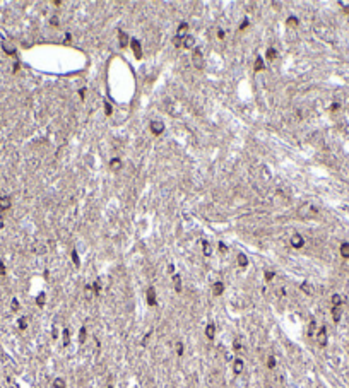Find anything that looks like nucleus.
<instances>
[{"label": "nucleus", "mask_w": 349, "mask_h": 388, "mask_svg": "<svg viewBox=\"0 0 349 388\" xmlns=\"http://www.w3.org/2000/svg\"><path fill=\"white\" fill-rule=\"evenodd\" d=\"M192 63L197 68L204 67V55H202V50H200V48H195V50H193V53H192Z\"/></svg>", "instance_id": "obj_1"}, {"label": "nucleus", "mask_w": 349, "mask_h": 388, "mask_svg": "<svg viewBox=\"0 0 349 388\" xmlns=\"http://www.w3.org/2000/svg\"><path fill=\"white\" fill-rule=\"evenodd\" d=\"M327 340H328V335H327V328L325 327H320L318 332H317V342L320 347H325L327 345Z\"/></svg>", "instance_id": "obj_2"}, {"label": "nucleus", "mask_w": 349, "mask_h": 388, "mask_svg": "<svg viewBox=\"0 0 349 388\" xmlns=\"http://www.w3.org/2000/svg\"><path fill=\"white\" fill-rule=\"evenodd\" d=\"M151 132H152L154 135H161L164 132V123L159 122V120H152V122H151Z\"/></svg>", "instance_id": "obj_3"}, {"label": "nucleus", "mask_w": 349, "mask_h": 388, "mask_svg": "<svg viewBox=\"0 0 349 388\" xmlns=\"http://www.w3.org/2000/svg\"><path fill=\"white\" fill-rule=\"evenodd\" d=\"M130 48H132V51H134V55H135L137 60H140V58H142V48H140L139 40H132V41H130Z\"/></svg>", "instance_id": "obj_4"}, {"label": "nucleus", "mask_w": 349, "mask_h": 388, "mask_svg": "<svg viewBox=\"0 0 349 388\" xmlns=\"http://www.w3.org/2000/svg\"><path fill=\"white\" fill-rule=\"evenodd\" d=\"M188 34V22H181L180 26H178V29H176V34H175V38H178V40H181L183 41V38Z\"/></svg>", "instance_id": "obj_5"}, {"label": "nucleus", "mask_w": 349, "mask_h": 388, "mask_svg": "<svg viewBox=\"0 0 349 388\" xmlns=\"http://www.w3.org/2000/svg\"><path fill=\"white\" fill-rule=\"evenodd\" d=\"M145 299H147V304H149V306H156V304H157L154 287H149V289H147V293H145Z\"/></svg>", "instance_id": "obj_6"}, {"label": "nucleus", "mask_w": 349, "mask_h": 388, "mask_svg": "<svg viewBox=\"0 0 349 388\" xmlns=\"http://www.w3.org/2000/svg\"><path fill=\"white\" fill-rule=\"evenodd\" d=\"M305 245V238L301 236V234H293L291 236V246L293 248H303Z\"/></svg>", "instance_id": "obj_7"}, {"label": "nucleus", "mask_w": 349, "mask_h": 388, "mask_svg": "<svg viewBox=\"0 0 349 388\" xmlns=\"http://www.w3.org/2000/svg\"><path fill=\"white\" fill-rule=\"evenodd\" d=\"M243 368H245L243 359H234V361H233V371H234V375H241V373H243Z\"/></svg>", "instance_id": "obj_8"}, {"label": "nucleus", "mask_w": 349, "mask_h": 388, "mask_svg": "<svg viewBox=\"0 0 349 388\" xmlns=\"http://www.w3.org/2000/svg\"><path fill=\"white\" fill-rule=\"evenodd\" d=\"M183 48H187V50H192V48L195 46V38L193 36H190V34H187L183 38V45H181Z\"/></svg>", "instance_id": "obj_9"}, {"label": "nucleus", "mask_w": 349, "mask_h": 388, "mask_svg": "<svg viewBox=\"0 0 349 388\" xmlns=\"http://www.w3.org/2000/svg\"><path fill=\"white\" fill-rule=\"evenodd\" d=\"M341 316H342V306H332V320L335 323H339Z\"/></svg>", "instance_id": "obj_10"}, {"label": "nucleus", "mask_w": 349, "mask_h": 388, "mask_svg": "<svg viewBox=\"0 0 349 388\" xmlns=\"http://www.w3.org/2000/svg\"><path fill=\"white\" fill-rule=\"evenodd\" d=\"M109 169L111 171H120L122 169V159L120 157H113L109 161Z\"/></svg>", "instance_id": "obj_11"}, {"label": "nucleus", "mask_w": 349, "mask_h": 388, "mask_svg": "<svg viewBox=\"0 0 349 388\" xmlns=\"http://www.w3.org/2000/svg\"><path fill=\"white\" fill-rule=\"evenodd\" d=\"M205 337L209 339V340H212L214 337H216V325L214 323H209L207 327H205Z\"/></svg>", "instance_id": "obj_12"}, {"label": "nucleus", "mask_w": 349, "mask_h": 388, "mask_svg": "<svg viewBox=\"0 0 349 388\" xmlns=\"http://www.w3.org/2000/svg\"><path fill=\"white\" fill-rule=\"evenodd\" d=\"M339 253H341L342 258H349V243H348V241L341 243V246H339Z\"/></svg>", "instance_id": "obj_13"}, {"label": "nucleus", "mask_w": 349, "mask_h": 388, "mask_svg": "<svg viewBox=\"0 0 349 388\" xmlns=\"http://www.w3.org/2000/svg\"><path fill=\"white\" fill-rule=\"evenodd\" d=\"M173 286H175L176 293H181V277H180V274H173Z\"/></svg>", "instance_id": "obj_14"}, {"label": "nucleus", "mask_w": 349, "mask_h": 388, "mask_svg": "<svg viewBox=\"0 0 349 388\" xmlns=\"http://www.w3.org/2000/svg\"><path fill=\"white\" fill-rule=\"evenodd\" d=\"M212 293H214V296H221V294L224 293V284L217 280V282L212 286Z\"/></svg>", "instance_id": "obj_15"}, {"label": "nucleus", "mask_w": 349, "mask_h": 388, "mask_svg": "<svg viewBox=\"0 0 349 388\" xmlns=\"http://www.w3.org/2000/svg\"><path fill=\"white\" fill-rule=\"evenodd\" d=\"M330 303H332V306H342V303H344V298H342L341 294H332V298H330Z\"/></svg>", "instance_id": "obj_16"}, {"label": "nucleus", "mask_w": 349, "mask_h": 388, "mask_svg": "<svg viewBox=\"0 0 349 388\" xmlns=\"http://www.w3.org/2000/svg\"><path fill=\"white\" fill-rule=\"evenodd\" d=\"M300 289H301L305 294H308V296H312V294H313V286H312L310 282H301Z\"/></svg>", "instance_id": "obj_17"}, {"label": "nucleus", "mask_w": 349, "mask_h": 388, "mask_svg": "<svg viewBox=\"0 0 349 388\" xmlns=\"http://www.w3.org/2000/svg\"><path fill=\"white\" fill-rule=\"evenodd\" d=\"M202 252H204L205 257H211L212 255V246H211V243L205 241V239H202Z\"/></svg>", "instance_id": "obj_18"}, {"label": "nucleus", "mask_w": 349, "mask_h": 388, "mask_svg": "<svg viewBox=\"0 0 349 388\" xmlns=\"http://www.w3.org/2000/svg\"><path fill=\"white\" fill-rule=\"evenodd\" d=\"M118 40H120V46H127V45H129V36H127V33H125V31H120V33H118Z\"/></svg>", "instance_id": "obj_19"}, {"label": "nucleus", "mask_w": 349, "mask_h": 388, "mask_svg": "<svg viewBox=\"0 0 349 388\" xmlns=\"http://www.w3.org/2000/svg\"><path fill=\"white\" fill-rule=\"evenodd\" d=\"M238 265L243 267V268L248 265V257H246L245 253H238Z\"/></svg>", "instance_id": "obj_20"}, {"label": "nucleus", "mask_w": 349, "mask_h": 388, "mask_svg": "<svg viewBox=\"0 0 349 388\" xmlns=\"http://www.w3.org/2000/svg\"><path fill=\"white\" fill-rule=\"evenodd\" d=\"M10 207V198L9 197H0V211H5Z\"/></svg>", "instance_id": "obj_21"}, {"label": "nucleus", "mask_w": 349, "mask_h": 388, "mask_svg": "<svg viewBox=\"0 0 349 388\" xmlns=\"http://www.w3.org/2000/svg\"><path fill=\"white\" fill-rule=\"evenodd\" d=\"M315 334H317V321L312 320V321H310V325H308V335L313 337Z\"/></svg>", "instance_id": "obj_22"}, {"label": "nucleus", "mask_w": 349, "mask_h": 388, "mask_svg": "<svg viewBox=\"0 0 349 388\" xmlns=\"http://www.w3.org/2000/svg\"><path fill=\"white\" fill-rule=\"evenodd\" d=\"M265 65H264V60H262V56H257V60H255V72H260V70H264Z\"/></svg>", "instance_id": "obj_23"}, {"label": "nucleus", "mask_w": 349, "mask_h": 388, "mask_svg": "<svg viewBox=\"0 0 349 388\" xmlns=\"http://www.w3.org/2000/svg\"><path fill=\"white\" fill-rule=\"evenodd\" d=\"M265 56L269 58V60H274L276 56H277V51H276V48H267V51H265Z\"/></svg>", "instance_id": "obj_24"}, {"label": "nucleus", "mask_w": 349, "mask_h": 388, "mask_svg": "<svg viewBox=\"0 0 349 388\" xmlns=\"http://www.w3.org/2000/svg\"><path fill=\"white\" fill-rule=\"evenodd\" d=\"M53 388H65V380H63V378H55Z\"/></svg>", "instance_id": "obj_25"}, {"label": "nucleus", "mask_w": 349, "mask_h": 388, "mask_svg": "<svg viewBox=\"0 0 349 388\" xmlns=\"http://www.w3.org/2000/svg\"><path fill=\"white\" fill-rule=\"evenodd\" d=\"M63 345H65V347H67L68 344H70V330H68V328H65V330H63Z\"/></svg>", "instance_id": "obj_26"}, {"label": "nucleus", "mask_w": 349, "mask_h": 388, "mask_svg": "<svg viewBox=\"0 0 349 388\" xmlns=\"http://www.w3.org/2000/svg\"><path fill=\"white\" fill-rule=\"evenodd\" d=\"M84 294H86V298H87V299H91V298H93V294H94V291H93V286H86L84 287Z\"/></svg>", "instance_id": "obj_27"}, {"label": "nucleus", "mask_w": 349, "mask_h": 388, "mask_svg": "<svg viewBox=\"0 0 349 388\" xmlns=\"http://www.w3.org/2000/svg\"><path fill=\"white\" fill-rule=\"evenodd\" d=\"M287 24L293 26V27H296L298 24H300V21H298V17H294V15H289V17H287Z\"/></svg>", "instance_id": "obj_28"}, {"label": "nucleus", "mask_w": 349, "mask_h": 388, "mask_svg": "<svg viewBox=\"0 0 349 388\" xmlns=\"http://www.w3.org/2000/svg\"><path fill=\"white\" fill-rule=\"evenodd\" d=\"M45 299H46L45 293H40V296L36 298V304H38V306H45Z\"/></svg>", "instance_id": "obj_29"}, {"label": "nucleus", "mask_w": 349, "mask_h": 388, "mask_svg": "<svg viewBox=\"0 0 349 388\" xmlns=\"http://www.w3.org/2000/svg\"><path fill=\"white\" fill-rule=\"evenodd\" d=\"M93 291H94V294H99V293H101V280H99V279H98L94 284H93Z\"/></svg>", "instance_id": "obj_30"}, {"label": "nucleus", "mask_w": 349, "mask_h": 388, "mask_svg": "<svg viewBox=\"0 0 349 388\" xmlns=\"http://www.w3.org/2000/svg\"><path fill=\"white\" fill-rule=\"evenodd\" d=\"M72 262H74L75 267L81 265V260H79V255H77V252H75V250H72Z\"/></svg>", "instance_id": "obj_31"}, {"label": "nucleus", "mask_w": 349, "mask_h": 388, "mask_svg": "<svg viewBox=\"0 0 349 388\" xmlns=\"http://www.w3.org/2000/svg\"><path fill=\"white\" fill-rule=\"evenodd\" d=\"M233 349H234V351H240V349H241V339H240V337L234 339V342H233Z\"/></svg>", "instance_id": "obj_32"}, {"label": "nucleus", "mask_w": 349, "mask_h": 388, "mask_svg": "<svg viewBox=\"0 0 349 388\" xmlns=\"http://www.w3.org/2000/svg\"><path fill=\"white\" fill-rule=\"evenodd\" d=\"M79 342H81V344L86 342V328H84V327H82L81 332H79Z\"/></svg>", "instance_id": "obj_33"}, {"label": "nucleus", "mask_w": 349, "mask_h": 388, "mask_svg": "<svg viewBox=\"0 0 349 388\" xmlns=\"http://www.w3.org/2000/svg\"><path fill=\"white\" fill-rule=\"evenodd\" d=\"M274 275H276V274H274L272 270H265V274H264V277H265L267 282H270V280L274 279Z\"/></svg>", "instance_id": "obj_34"}, {"label": "nucleus", "mask_w": 349, "mask_h": 388, "mask_svg": "<svg viewBox=\"0 0 349 388\" xmlns=\"http://www.w3.org/2000/svg\"><path fill=\"white\" fill-rule=\"evenodd\" d=\"M111 111H113V108H111V104L106 101V103H104V115L109 116V115H111Z\"/></svg>", "instance_id": "obj_35"}, {"label": "nucleus", "mask_w": 349, "mask_h": 388, "mask_svg": "<svg viewBox=\"0 0 349 388\" xmlns=\"http://www.w3.org/2000/svg\"><path fill=\"white\" fill-rule=\"evenodd\" d=\"M274 366H276V357H274V356H270V357L267 359V368H270V369H272Z\"/></svg>", "instance_id": "obj_36"}, {"label": "nucleus", "mask_w": 349, "mask_h": 388, "mask_svg": "<svg viewBox=\"0 0 349 388\" xmlns=\"http://www.w3.org/2000/svg\"><path fill=\"white\" fill-rule=\"evenodd\" d=\"M4 50H5V53H9V55H14V53H15L14 46H9V45H5V43H4Z\"/></svg>", "instance_id": "obj_37"}, {"label": "nucleus", "mask_w": 349, "mask_h": 388, "mask_svg": "<svg viewBox=\"0 0 349 388\" xmlns=\"http://www.w3.org/2000/svg\"><path fill=\"white\" fill-rule=\"evenodd\" d=\"M176 354L178 356H183V344H181V342H178V344H176Z\"/></svg>", "instance_id": "obj_38"}, {"label": "nucleus", "mask_w": 349, "mask_h": 388, "mask_svg": "<svg viewBox=\"0 0 349 388\" xmlns=\"http://www.w3.org/2000/svg\"><path fill=\"white\" fill-rule=\"evenodd\" d=\"M27 327V321H26V318H21L19 320V328L21 330H24V328Z\"/></svg>", "instance_id": "obj_39"}, {"label": "nucleus", "mask_w": 349, "mask_h": 388, "mask_svg": "<svg viewBox=\"0 0 349 388\" xmlns=\"http://www.w3.org/2000/svg\"><path fill=\"white\" fill-rule=\"evenodd\" d=\"M149 337H151V332H147V334L144 335V339H142V345H144V347L147 345V340H149Z\"/></svg>", "instance_id": "obj_40"}, {"label": "nucleus", "mask_w": 349, "mask_h": 388, "mask_svg": "<svg viewBox=\"0 0 349 388\" xmlns=\"http://www.w3.org/2000/svg\"><path fill=\"white\" fill-rule=\"evenodd\" d=\"M50 24H51V26H58V24H60V22H58V17H51V19H50Z\"/></svg>", "instance_id": "obj_41"}, {"label": "nucleus", "mask_w": 349, "mask_h": 388, "mask_svg": "<svg viewBox=\"0 0 349 388\" xmlns=\"http://www.w3.org/2000/svg\"><path fill=\"white\" fill-rule=\"evenodd\" d=\"M277 296H279V298L286 296V289H284V287H279V289H277Z\"/></svg>", "instance_id": "obj_42"}, {"label": "nucleus", "mask_w": 349, "mask_h": 388, "mask_svg": "<svg viewBox=\"0 0 349 388\" xmlns=\"http://www.w3.org/2000/svg\"><path fill=\"white\" fill-rule=\"evenodd\" d=\"M339 5H341V7H342V10H344V12H346V14H348V15H349V5H346V4H342V2H339Z\"/></svg>", "instance_id": "obj_43"}, {"label": "nucleus", "mask_w": 349, "mask_h": 388, "mask_svg": "<svg viewBox=\"0 0 349 388\" xmlns=\"http://www.w3.org/2000/svg\"><path fill=\"white\" fill-rule=\"evenodd\" d=\"M246 26H248V19H245L241 24H240V31H243V29H246Z\"/></svg>", "instance_id": "obj_44"}, {"label": "nucleus", "mask_w": 349, "mask_h": 388, "mask_svg": "<svg viewBox=\"0 0 349 388\" xmlns=\"http://www.w3.org/2000/svg\"><path fill=\"white\" fill-rule=\"evenodd\" d=\"M217 38H219V40H224V38H226V33L223 31V29H219V31H217Z\"/></svg>", "instance_id": "obj_45"}, {"label": "nucleus", "mask_w": 349, "mask_h": 388, "mask_svg": "<svg viewBox=\"0 0 349 388\" xmlns=\"http://www.w3.org/2000/svg\"><path fill=\"white\" fill-rule=\"evenodd\" d=\"M341 108V104H339V103H332V106H330V109H332V111H337V109Z\"/></svg>", "instance_id": "obj_46"}, {"label": "nucleus", "mask_w": 349, "mask_h": 388, "mask_svg": "<svg viewBox=\"0 0 349 388\" xmlns=\"http://www.w3.org/2000/svg\"><path fill=\"white\" fill-rule=\"evenodd\" d=\"M12 310H19V301L12 299Z\"/></svg>", "instance_id": "obj_47"}, {"label": "nucleus", "mask_w": 349, "mask_h": 388, "mask_svg": "<svg viewBox=\"0 0 349 388\" xmlns=\"http://www.w3.org/2000/svg\"><path fill=\"white\" fill-rule=\"evenodd\" d=\"M219 250H221V252L224 253V252H228V246H226L224 243H219Z\"/></svg>", "instance_id": "obj_48"}, {"label": "nucleus", "mask_w": 349, "mask_h": 388, "mask_svg": "<svg viewBox=\"0 0 349 388\" xmlns=\"http://www.w3.org/2000/svg\"><path fill=\"white\" fill-rule=\"evenodd\" d=\"M70 40H72V34H70V33H67L65 36H63V41H70Z\"/></svg>", "instance_id": "obj_49"}, {"label": "nucleus", "mask_w": 349, "mask_h": 388, "mask_svg": "<svg viewBox=\"0 0 349 388\" xmlns=\"http://www.w3.org/2000/svg\"><path fill=\"white\" fill-rule=\"evenodd\" d=\"M79 94H81V98L84 99V96H86V89H81V91H79Z\"/></svg>", "instance_id": "obj_50"}, {"label": "nucleus", "mask_w": 349, "mask_h": 388, "mask_svg": "<svg viewBox=\"0 0 349 388\" xmlns=\"http://www.w3.org/2000/svg\"><path fill=\"white\" fill-rule=\"evenodd\" d=\"M0 274H5V267H4V263H0Z\"/></svg>", "instance_id": "obj_51"}, {"label": "nucleus", "mask_w": 349, "mask_h": 388, "mask_svg": "<svg viewBox=\"0 0 349 388\" xmlns=\"http://www.w3.org/2000/svg\"><path fill=\"white\" fill-rule=\"evenodd\" d=\"M168 272H171V274L175 272V265H170V267H168Z\"/></svg>", "instance_id": "obj_52"}, {"label": "nucleus", "mask_w": 349, "mask_h": 388, "mask_svg": "<svg viewBox=\"0 0 349 388\" xmlns=\"http://www.w3.org/2000/svg\"><path fill=\"white\" fill-rule=\"evenodd\" d=\"M108 388H115V387H108Z\"/></svg>", "instance_id": "obj_53"}]
</instances>
